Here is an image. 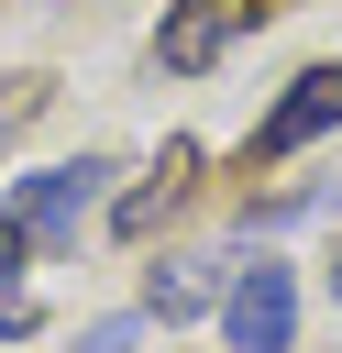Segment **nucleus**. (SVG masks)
Segmentation results:
<instances>
[{"mask_svg": "<svg viewBox=\"0 0 342 353\" xmlns=\"http://www.w3.org/2000/svg\"><path fill=\"white\" fill-rule=\"evenodd\" d=\"M265 11H276V0H165V22H154V66H165V77H210Z\"/></svg>", "mask_w": 342, "mask_h": 353, "instance_id": "obj_1", "label": "nucleus"}, {"mask_svg": "<svg viewBox=\"0 0 342 353\" xmlns=\"http://www.w3.org/2000/svg\"><path fill=\"white\" fill-rule=\"evenodd\" d=\"M221 331H232V353H287V331H298V276H287V265H243L232 298H221Z\"/></svg>", "mask_w": 342, "mask_h": 353, "instance_id": "obj_2", "label": "nucleus"}, {"mask_svg": "<svg viewBox=\"0 0 342 353\" xmlns=\"http://www.w3.org/2000/svg\"><path fill=\"white\" fill-rule=\"evenodd\" d=\"M99 154H77V165H44V176H22V199H11V221L33 232V243H77V221L99 210Z\"/></svg>", "mask_w": 342, "mask_h": 353, "instance_id": "obj_3", "label": "nucleus"}, {"mask_svg": "<svg viewBox=\"0 0 342 353\" xmlns=\"http://www.w3.org/2000/svg\"><path fill=\"white\" fill-rule=\"evenodd\" d=\"M342 121V66H309V77H287V99L254 121V165H276V154H298V143H320Z\"/></svg>", "mask_w": 342, "mask_h": 353, "instance_id": "obj_4", "label": "nucleus"}, {"mask_svg": "<svg viewBox=\"0 0 342 353\" xmlns=\"http://www.w3.org/2000/svg\"><path fill=\"white\" fill-rule=\"evenodd\" d=\"M188 176H199V143H165V165H154V188H132V199H121L110 221H121V232H154V221H165V210L188 199Z\"/></svg>", "mask_w": 342, "mask_h": 353, "instance_id": "obj_5", "label": "nucleus"}, {"mask_svg": "<svg viewBox=\"0 0 342 353\" xmlns=\"http://www.w3.org/2000/svg\"><path fill=\"white\" fill-rule=\"evenodd\" d=\"M210 287H221V276H210L199 254H165V265L143 276V309H154V320H188V309H210Z\"/></svg>", "mask_w": 342, "mask_h": 353, "instance_id": "obj_6", "label": "nucleus"}, {"mask_svg": "<svg viewBox=\"0 0 342 353\" xmlns=\"http://www.w3.org/2000/svg\"><path fill=\"white\" fill-rule=\"evenodd\" d=\"M22 254H33V232H22V221H0V331H33V298H22Z\"/></svg>", "mask_w": 342, "mask_h": 353, "instance_id": "obj_7", "label": "nucleus"}, {"mask_svg": "<svg viewBox=\"0 0 342 353\" xmlns=\"http://www.w3.org/2000/svg\"><path fill=\"white\" fill-rule=\"evenodd\" d=\"M33 110H44V77H33V66H0V154H11V132H22Z\"/></svg>", "mask_w": 342, "mask_h": 353, "instance_id": "obj_8", "label": "nucleus"}, {"mask_svg": "<svg viewBox=\"0 0 342 353\" xmlns=\"http://www.w3.org/2000/svg\"><path fill=\"white\" fill-rule=\"evenodd\" d=\"M132 342H143V320H88L77 331V353H132Z\"/></svg>", "mask_w": 342, "mask_h": 353, "instance_id": "obj_9", "label": "nucleus"}, {"mask_svg": "<svg viewBox=\"0 0 342 353\" xmlns=\"http://www.w3.org/2000/svg\"><path fill=\"white\" fill-rule=\"evenodd\" d=\"M331 298H342V265H331Z\"/></svg>", "mask_w": 342, "mask_h": 353, "instance_id": "obj_10", "label": "nucleus"}]
</instances>
